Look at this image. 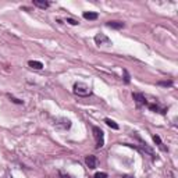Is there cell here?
I'll list each match as a JSON object with an SVG mask.
<instances>
[{"mask_svg":"<svg viewBox=\"0 0 178 178\" xmlns=\"http://www.w3.org/2000/svg\"><path fill=\"white\" fill-rule=\"evenodd\" d=\"M61 178H71L70 175H65V174H61Z\"/></svg>","mask_w":178,"mask_h":178,"instance_id":"19","label":"cell"},{"mask_svg":"<svg viewBox=\"0 0 178 178\" xmlns=\"http://www.w3.org/2000/svg\"><path fill=\"white\" fill-rule=\"evenodd\" d=\"M124 75H125V77H124V81H125V84H129V81H131L129 78H131V77H129V74H128V71H127V70H124Z\"/></svg>","mask_w":178,"mask_h":178,"instance_id":"16","label":"cell"},{"mask_svg":"<svg viewBox=\"0 0 178 178\" xmlns=\"http://www.w3.org/2000/svg\"><path fill=\"white\" fill-rule=\"evenodd\" d=\"M85 163H86V166L91 168V170H93L96 168V164H97V160H96V157L92 156V155H89V156L85 157Z\"/></svg>","mask_w":178,"mask_h":178,"instance_id":"6","label":"cell"},{"mask_svg":"<svg viewBox=\"0 0 178 178\" xmlns=\"http://www.w3.org/2000/svg\"><path fill=\"white\" fill-rule=\"evenodd\" d=\"M92 132H93V136H95V139H96V147L97 149L103 147V145H105V132L99 127H93Z\"/></svg>","mask_w":178,"mask_h":178,"instance_id":"2","label":"cell"},{"mask_svg":"<svg viewBox=\"0 0 178 178\" xmlns=\"http://www.w3.org/2000/svg\"><path fill=\"white\" fill-rule=\"evenodd\" d=\"M93 178H107V174L106 173H96Z\"/></svg>","mask_w":178,"mask_h":178,"instance_id":"17","label":"cell"},{"mask_svg":"<svg viewBox=\"0 0 178 178\" xmlns=\"http://www.w3.org/2000/svg\"><path fill=\"white\" fill-rule=\"evenodd\" d=\"M149 109H150L152 111H159V113H161V114H166V111H161L160 107L157 105H149Z\"/></svg>","mask_w":178,"mask_h":178,"instance_id":"13","label":"cell"},{"mask_svg":"<svg viewBox=\"0 0 178 178\" xmlns=\"http://www.w3.org/2000/svg\"><path fill=\"white\" fill-rule=\"evenodd\" d=\"M82 15H84L85 20H97V17H99V14L95 11H85Z\"/></svg>","mask_w":178,"mask_h":178,"instance_id":"9","label":"cell"},{"mask_svg":"<svg viewBox=\"0 0 178 178\" xmlns=\"http://www.w3.org/2000/svg\"><path fill=\"white\" fill-rule=\"evenodd\" d=\"M106 25L109 28H113V29H121V28H124V22H121V21H107Z\"/></svg>","mask_w":178,"mask_h":178,"instance_id":"7","label":"cell"},{"mask_svg":"<svg viewBox=\"0 0 178 178\" xmlns=\"http://www.w3.org/2000/svg\"><path fill=\"white\" fill-rule=\"evenodd\" d=\"M153 141H155V143H156L157 146L161 149V150H167V147L163 146V143H161V139H160V136H159V135H153Z\"/></svg>","mask_w":178,"mask_h":178,"instance_id":"11","label":"cell"},{"mask_svg":"<svg viewBox=\"0 0 178 178\" xmlns=\"http://www.w3.org/2000/svg\"><path fill=\"white\" fill-rule=\"evenodd\" d=\"M7 96H9V97L11 99V102H13V103H17V105H22V100H20V99H17V97H14V96H11L10 93L7 95Z\"/></svg>","mask_w":178,"mask_h":178,"instance_id":"14","label":"cell"},{"mask_svg":"<svg viewBox=\"0 0 178 178\" xmlns=\"http://www.w3.org/2000/svg\"><path fill=\"white\" fill-rule=\"evenodd\" d=\"M105 123L110 127V128H113V129H118V124H117L115 121H113L111 118H105Z\"/></svg>","mask_w":178,"mask_h":178,"instance_id":"12","label":"cell"},{"mask_svg":"<svg viewBox=\"0 0 178 178\" xmlns=\"http://www.w3.org/2000/svg\"><path fill=\"white\" fill-rule=\"evenodd\" d=\"M54 127L59 128V129H68L71 127V121L67 120V118H59V120H56Z\"/></svg>","mask_w":178,"mask_h":178,"instance_id":"3","label":"cell"},{"mask_svg":"<svg viewBox=\"0 0 178 178\" xmlns=\"http://www.w3.org/2000/svg\"><path fill=\"white\" fill-rule=\"evenodd\" d=\"M67 22L71 24V25H78V21H77V20H73V18H67Z\"/></svg>","mask_w":178,"mask_h":178,"instance_id":"18","label":"cell"},{"mask_svg":"<svg viewBox=\"0 0 178 178\" xmlns=\"http://www.w3.org/2000/svg\"><path fill=\"white\" fill-rule=\"evenodd\" d=\"M159 85H161V86H171V85H173V81H160Z\"/></svg>","mask_w":178,"mask_h":178,"instance_id":"15","label":"cell"},{"mask_svg":"<svg viewBox=\"0 0 178 178\" xmlns=\"http://www.w3.org/2000/svg\"><path fill=\"white\" fill-rule=\"evenodd\" d=\"M28 65L31 68H35V70H42L43 68V64L41 61H36V60H29L28 61Z\"/></svg>","mask_w":178,"mask_h":178,"instance_id":"10","label":"cell"},{"mask_svg":"<svg viewBox=\"0 0 178 178\" xmlns=\"http://www.w3.org/2000/svg\"><path fill=\"white\" fill-rule=\"evenodd\" d=\"M121 178H134V177H131V175H123Z\"/></svg>","mask_w":178,"mask_h":178,"instance_id":"20","label":"cell"},{"mask_svg":"<svg viewBox=\"0 0 178 178\" xmlns=\"http://www.w3.org/2000/svg\"><path fill=\"white\" fill-rule=\"evenodd\" d=\"M74 93L77 96H81V97H86V96H89L92 93V91L89 89V86H86L82 82H77L74 85Z\"/></svg>","mask_w":178,"mask_h":178,"instance_id":"1","label":"cell"},{"mask_svg":"<svg viewBox=\"0 0 178 178\" xmlns=\"http://www.w3.org/2000/svg\"><path fill=\"white\" fill-rule=\"evenodd\" d=\"M95 42L100 46V45H110V43H111V41H110V39L106 36L105 33H97V35L95 36Z\"/></svg>","mask_w":178,"mask_h":178,"instance_id":"4","label":"cell"},{"mask_svg":"<svg viewBox=\"0 0 178 178\" xmlns=\"http://www.w3.org/2000/svg\"><path fill=\"white\" fill-rule=\"evenodd\" d=\"M33 6H36V7L45 10V9H47V7L50 6V3L46 1V0H33Z\"/></svg>","mask_w":178,"mask_h":178,"instance_id":"8","label":"cell"},{"mask_svg":"<svg viewBox=\"0 0 178 178\" xmlns=\"http://www.w3.org/2000/svg\"><path fill=\"white\" fill-rule=\"evenodd\" d=\"M132 97H134V100H135V103H136L138 107L147 105L146 99H145V96H143L142 93H132Z\"/></svg>","mask_w":178,"mask_h":178,"instance_id":"5","label":"cell"}]
</instances>
